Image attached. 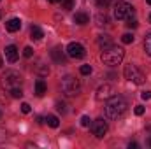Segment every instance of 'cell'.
Returning <instances> with one entry per match:
<instances>
[{"label":"cell","instance_id":"obj_1","mask_svg":"<svg viewBox=\"0 0 151 149\" xmlns=\"http://www.w3.org/2000/svg\"><path fill=\"white\" fill-rule=\"evenodd\" d=\"M127 112V102L123 97L113 95L111 98H107L106 102V117L107 119H118Z\"/></svg>","mask_w":151,"mask_h":149},{"label":"cell","instance_id":"obj_2","mask_svg":"<svg viewBox=\"0 0 151 149\" xmlns=\"http://www.w3.org/2000/svg\"><path fill=\"white\" fill-rule=\"evenodd\" d=\"M123 56H125V51H123L121 47L111 46L109 49H104V51H102L100 60H102L106 65H109V67H116V65H119V63L123 62Z\"/></svg>","mask_w":151,"mask_h":149},{"label":"cell","instance_id":"obj_3","mask_svg":"<svg viewBox=\"0 0 151 149\" xmlns=\"http://www.w3.org/2000/svg\"><path fill=\"white\" fill-rule=\"evenodd\" d=\"M60 86H62V91H63L65 97H77L81 93V84H79V81L76 77H72V75H65L62 79Z\"/></svg>","mask_w":151,"mask_h":149},{"label":"cell","instance_id":"obj_4","mask_svg":"<svg viewBox=\"0 0 151 149\" xmlns=\"http://www.w3.org/2000/svg\"><path fill=\"white\" fill-rule=\"evenodd\" d=\"M113 14H114V18H116L118 21H123V19L134 18V14H135V9H134L130 4H127L125 0H119V2H116V4H114Z\"/></svg>","mask_w":151,"mask_h":149},{"label":"cell","instance_id":"obj_5","mask_svg":"<svg viewBox=\"0 0 151 149\" xmlns=\"http://www.w3.org/2000/svg\"><path fill=\"white\" fill-rule=\"evenodd\" d=\"M123 74H125V79H128V81L134 82V84H142V82L146 81V75L142 74V70H141L137 65H134V63L125 65Z\"/></svg>","mask_w":151,"mask_h":149},{"label":"cell","instance_id":"obj_6","mask_svg":"<svg viewBox=\"0 0 151 149\" xmlns=\"http://www.w3.org/2000/svg\"><path fill=\"white\" fill-rule=\"evenodd\" d=\"M0 81H2V86L5 90H12V88H16V86L21 84L23 77H21L19 72H16V70H5V74L2 75Z\"/></svg>","mask_w":151,"mask_h":149},{"label":"cell","instance_id":"obj_7","mask_svg":"<svg viewBox=\"0 0 151 149\" xmlns=\"http://www.w3.org/2000/svg\"><path fill=\"white\" fill-rule=\"evenodd\" d=\"M90 130H91V133H93L97 139H102V137L107 133L109 126H107V123H106L102 117H99V119L91 121V125H90Z\"/></svg>","mask_w":151,"mask_h":149},{"label":"cell","instance_id":"obj_8","mask_svg":"<svg viewBox=\"0 0 151 149\" xmlns=\"http://www.w3.org/2000/svg\"><path fill=\"white\" fill-rule=\"evenodd\" d=\"M65 53H67V56H69V58L81 60V58H84V54H86V49H84V47H83V44H79V42H70V44L67 46Z\"/></svg>","mask_w":151,"mask_h":149},{"label":"cell","instance_id":"obj_9","mask_svg":"<svg viewBox=\"0 0 151 149\" xmlns=\"http://www.w3.org/2000/svg\"><path fill=\"white\" fill-rule=\"evenodd\" d=\"M114 93L113 86L111 84H104V86H100L99 90H97V100H107V98H111Z\"/></svg>","mask_w":151,"mask_h":149},{"label":"cell","instance_id":"obj_10","mask_svg":"<svg viewBox=\"0 0 151 149\" xmlns=\"http://www.w3.org/2000/svg\"><path fill=\"white\" fill-rule=\"evenodd\" d=\"M51 58L56 62V63H65L67 62V56H65V51L62 49V47H53L51 49Z\"/></svg>","mask_w":151,"mask_h":149},{"label":"cell","instance_id":"obj_11","mask_svg":"<svg viewBox=\"0 0 151 149\" xmlns=\"http://www.w3.org/2000/svg\"><path fill=\"white\" fill-rule=\"evenodd\" d=\"M18 56H19V51H18V47L16 46H7L5 47V58H7V62L9 63H14L16 60H18Z\"/></svg>","mask_w":151,"mask_h":149},{"label":"cell","instance_id":"obj_12","mask_svg":"<svg viewBox=\"0 0 151 149\" xmlns=\"http://www.w3.org/2000/svg\"><path fill=\"white\" fill-rule=\"evenodd\" d=\"M97 44H99V47L104 51V49H109L111 46H114L113 44V39L109 37V35H100V37L97 39Z\"/></svg>","mask_w":151,"mask_h":149},{"label":"cell","instance_id":"obj_13","mask_svg":"<svg viewBox=\"0 0 151 149\" xmlns=\"http://www.w3.org/2000/svg\"><path fill=\"white\" fill-rule=\"evenodd\" d=\"M5 28H7V32H18L19 28H21V21L18 19V18H12V19H9L7 23H5Z\"/></svg>","mask_w":151,"mask_h":149},{"label":"cell","instance_id":"obj_14","mask_svg":"<svg viewBox=\"0 0 151 149\" xmlns=\"http://www.w3.org/2000/svg\"><path fill=\"white\" fill-rule=\"evenodd\" d=\"M74 23H77V25H86V23H90V16L86 12H76Z\"/></svg>","mask_w":151,"mask_h":149},{"label":"cell","instance_id":"obj_15","mask_svg":"<svg viewBox=\"0 0 151 149\" xmlns=\"http://www.w3.org/2000/svg\"><path fill=\"white\" fill-rule=\"evenodd\" d=\"M44 93H46V82H44V79H37L35 81V95L42 97Z\"/></svg>","mask_w":151,"mask_h":149},{"label":"cell","instance_id":"obj_16","mask_svg":"<svg viewBox=\"0 0 151 149\" xmlns=\"http://www.w3.org/2000/svg\"><path fill=\"white\" fill-rule=\"evenodd\" d=\"M42 37H44V32H42L39 27H32V28H30V39H32V40H40Z\"/></svg>","mask_w":151,"mask_h":149},{"label":"cell","instance_id":"obj_17","mask_svg":"<svg viewBox=\"0 0 151 149\" xmlns=\"http://www.w3.org/2000/svg\"><path fill=\"white\" fill-rule=\"evenodd\" d=\"M46 121H47V125H49L51 128H58V126H60V119H58L56 116H53V114H49V116L46 117Z\"/></svg>","mask_w":151,"mask_h":149},{"label":"cell","instance_id":"obj_18","mask_svg":"<svg viewBox=\"0 0 151 149\" xmlns=\"http://www.w3.org/2000/svg\"><path fill=\"white\" fill-rule=\"evenodd\" d=\"M95 21H97V25H99V27H106L109 19H107V16H106V14H99V16L95 18Z\"/></svg>","mask_w":151,"mask_h":149},{"label":"cell","instance_id":"obj_19","mask_svg":"<svg viewBox=\"0 0 151 149\" xmlns=\"http://www.w3.org/2000/svg\"><path fill=\"white\" fill-rule=\"evenodd\" d=\"M11 97H12V98H21V97H23V90H21L19 86L12 88V90H11Z\"/></svg>","mask_w":151,"mask_h":149},{"label":"cell","instance_id":"obj_20","mask_svg":"<svg viewBox=\"0 0 151 149\" xmlns=\"http://www.w3.org/2000/svg\"><path fill=\"white\" fill-rule=\"evenodd\" d=\"M144 51L151 56V34L146 35V39H144Z\"/></svg>","mask_w":151,"mask_h":149},{"label":"cell","instance_id":"obj_21","mask_svg":"<svg viewBox=\"0 0 151 149\" xmlns=\"http://www.w3.org/2000/svg\"><path fill=\"white\" fill-rule=\"evenodd\" d=\"M72 7H74V0H62V9L70 11Z\"/></svg>","mask_w":151,"mask_h":149},{"label":"cell","instance_id":"obj_22","mask_svg":"<svg viewBox=\"0 0 151 149\" xmlns=\"http://www.w3.org/2000/svg\"><path fill=\"white\" fill-rule=\"evenodd\" d=\"M121 40H123V44H132V42H134V35H132V34H125V35L121 37Z\"/></svg>","mask_w":151,"mask_h":149},{"label":"cell","instance_id":"obj_23","mask_svg":"<svg viewBox=\"0 0 151 149\" xmlns=\"http://www.w3.org/2000/svg\"><path fill=\"white\" fill-rule=\"evenodd\" d=\"M137 25H139L137 19H134V18H128V19H127V27H128V28H137Z\"/></svg>","mask_w":151,"mask_h":149},{"label":"cell","instance_id":"obj_24","mask_svg":"<svg viewBox=\"0 0 151 149\" xmlns=\"http://www.w3.org/2000/svg\"><path fill=\"white\" fill-rule=\"evenodd\" d=\"M32 54H34V49H32L30 46H27V47L23 49V56H25V58H32Z\"/></svg>","mask_w":151,"mask_h":149},{"label":"cell","instance_id":"obj_25","mask_svg":"<svg viewBox=\"0 0 151 149\" xmlns=\"http://www.w3.org/2000/svg\"><path fill=\"white\" fill-rule=\"evenodd\" d=\"M91 70H93V69H91V65H83V67H81V74H83V75L91 74Z\"/></svg>","mask_w":151,"mask_h":149},{"label":"cell","instance_id":"obj_26","mask_svg":"<svg viewBox=\"0 0 151 149\" xmlns=\"http://www.w3.org/2000/svg\"><path fill=\"white\" fill-rule=\"evenodd\" d=\"M111 4V0H97V5L100 9H107V5Z\"/></svg>","mask_w":151,"mask_h":149},{"label":"cell","instance_id":"obj_27","mask_svg":"<svg viewBox=\"0 0 151 149\" xmlns=\"http://www.w3.org/2000/svg\"><path fill=\"white\" fill-rule=\"evenodd\" d=\"M65 107H67V105H65L63 102H56V111H58V112H65V111H67Z\"/></svg>","mask_w":151,"mask_h":149},{"label":"cell","instance_id":"obj_28","mask_svg":"<svg viewBox=\"0 0 151 149\" xmlns=\"http://www.w3.org/2000/svg\"><path fill=\"white\" fill-rule=\"evenodd\" d=\"M90 121H91V119H90L88 116H83V117H81V125H83V126H90V125H91Z\"/></svg>","mask_w":151,"mask_h":149},{"label":"cell","instance_id":"obj_29","mask_svg":"<svg viewBox=\"0 0 151 149\" xmlns=\"http://www.w3.org/2000/svg\"><path fill=\"white\" fill-rule=\"evenodd\" d=\"M134 112H135L137 116H142V114H144V107H142V105H135Z\"/></svg>","mask_w":151,"mask_h":149},{"label":"cell","instance_id":"obj_30","mask_svg":"<svg viewBox=\"0 0 151 149\" xmlns=\"http://www.w3.org/2000/svg\"><path fill=\"white\" fill-rule=\"evenodd\" d=\"M21 112H23V114H28V112H30V105H28L27 102L21 104Z\"/></svg>","mask_w":151,"mask_h":149},{"label":"cell","instance_id":"obj_31","mask_svg":"<svg viewBox=\"0 0 151 149\" xmlns=\"http://www.w3.org/2000/svg\"><path fill=\"white\" fill-rule=\"evenodd\" d=\"M141 98H142V100H150L151 98V91H142V93H141Z\"/></svg>","mask_w":151,"mask_h":149},{"label":"cell","instance_id":"obj_32","mask_svg":"<svg viewBox=\"0 0 151 149\" xmlns=\"http://www.w3.org/2000/svg\"><path fill=\"white\" fill-rule=\"evenodd\" d=\"M47 2H51V4H58V2H62V0H47Z\"/></svg>","mask_w":151,"mask_h":149},{"label":"cell","instance_id":"obj_33","mask_svg":"<svg viewBox=\"0 0 151 149\" xmlns=\"http://www.w3.org/2000/svg\"><path fill=\"white\" fill-rule=\"evenodd\" d=\"M148 146H150V148H151V137H150V139H148Z\"/></svg>","mask_w":151,"mask_h":149},{"label":"cell","instance_id":"obj_34","mask_svg":"<svg viewBox=\"0 0 151 149\" xmlns=\"http://www.w3.org/2000/svg\"><path fill=\"white\" fill-rule=\"evenodd\" d=\"M0 67H2V58H0Z\"/></svg>","mask_w":151,"mask_h":149},{"label":"cell","instance_id":"obj_35","mask_svg":"<svg viewBox=\"0 0 151 149\" xmlns=\"http://www.w3.org/2000/svg\"><path fill=\"white\" fill-rule=\"evenodd\" d=\"M148 4H150V5H151V0H148Z\"/></svg>","mask_w":151,"mask_h":149},{"label":"cell","instance_id":"obj_36","mask_svg":"<svg viewBox=\"0 0 151 149\" xmlns=\"http://www.w3.org/2000/svg\"><path fill=\"white\" fill-rule=\"evenodd\" d=\"M150 21H151V14H150Z\"/></svg>","mask_w":151,"mask_h":149},{"label":"cell","instance_id":"obj_37","mask_svg":"<svg viewBox=\"0 0 151 149\" xmlns=\"http://www.w3.org/2000/svg\"><path fill=\"white\" fill-rule=\"evenodd\" d=\"M0 2H2V0H0Z\"/></svg>","mask_w":151,"mask_h":149}]
</instances>
